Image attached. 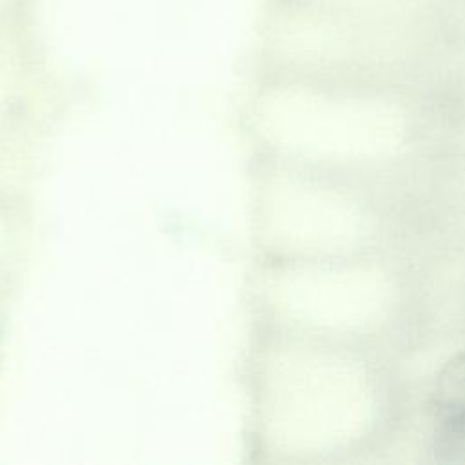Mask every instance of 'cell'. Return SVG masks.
I'll use <instances>...</instances> for the list:
<instances>
[{
    "instance_id": "1",
    "label": "cell",
    "mask_w": 465,
    "mask_h": 465,
    "mask_svg": "<svg viewBox=\"0 0 465 465\" xmlns=\"http://www.w3.org/2000/svg\"><path fill=\"white\" fill-rule=\"evenodd\" d=\"M434 412L449 452H465V352L440 372L434 389Z\"/></svg>"
}]
</instances>
